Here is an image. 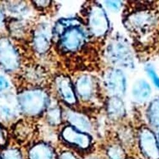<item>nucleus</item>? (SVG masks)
I'll list each match as a JSON object with an SVG mask.
<instances>
[{"label": "nucleus", "instance_id": "26", "mask_svg": "<svg viewBox=\"0 0 159 159\" xmlns=\"http://www.w3.org/2000/svg\"><path fill=\"white\" fill-rule=\"evenodd\" d=\"M5 142V136L2 129L0 128V145H4Z\"/></svg>", "mask_w": 159, "mask_h": 159}, {"label": "nucleus", "instance_id": "7", "mask_svg": "<svg viewBox=\"0 0 159 159\" xmlns=\"http://www.w3.org/2000/svg\"><path fill=\"white\" fill-rule=\"evenodd\" d=\"M0 65L9 71L16 70L19 65L17 51L11 42L6 38L0 39Z\"/></svg>", "mask_w": 159, "mask_h": 159}, {"label": "nucleus", "instance_id": "6", "mask_svg": "<svg viewBox=\"0 0 159 159\" xmlns=\"http://www.w3.org/2000/svg\"><path fill=\"white\" fill-rule=\"evenodd\" d=\"M85 40L84 31L79 25H75L66 29L61 34L60 44L66 51L74 52L83 45Z\"/></svg>", "mask_w": 159, "mask_h": 159}, {"label": "nucleus", "instance_id": "5", "mask_svg": "<svg viewBox=\"0 0 159 159\" xmlns=\"http://www.w3.org/2000/svg\"><path fill=\"white\" fill-rule=\"evenodd\" d=\"M88 25L91 33L96 37H103L108 31V19L100 5L94 4L91 7L88 14Z\"/></svg>", "mask_w": 159, "mask_h": 159}, {"label": "nucleus", "instance_id": "3", "mask_svg": "<svg viewBox=\"0 0 159 159\" xmlns=\"http://www.w3.org/2000/svg\"><path fill=\"white\" fill-rule=\"evenodd\" d=\"M156 16L149 10H139L130 14L125 20V26L135 32H146L156 23Z\"/></svg>", "mask_w": 159, "mask_h": 159}, {"label": "nucleus", "instance_id": "8", "mask_svg": "<svg viewBox=\"0 0 159 159\" xmlns=\"http://www.w3.org/2000/svg\"><path fill=\"white\" fill-rule=\"evenodd\" d=\"M139 145L143 154L148 159H159L158 141L148 128H143L139 133Z\"/></svg>", "mask_w": 159, "mask_h": 159}, {"label": "nucleus", "instance_id": "24", "mask_svg": "<svg viewBox=\"0 0 159 159\" xmlns=\"http://www.w3.org/2000/svg\"><path fill=\"white\" fill-rule=\"evenodd\" d=\"M60 159H78V158L71 153L66 152L63 153L61 155Z\"/></svg>", "mask_w": 159, "mask_h": 159}, {"label": "nucleus", "instance_id": "27", "mask_svg": "<svg viewBox=\"0 0 159 159\" xmlns=\"http://www.w3.org/2000/svg\"><path fill=\"white\" fill-rule=\"evenodd\" d=\"M2 23H3V16L1 13V12L0 11V28L2 25Z\"/></svg>", "mask_w": 159, "mask_h": 159}, {"label": "nucleus", "instance_id": "20", "mask_svg": "<svg viewBox=\"0 0 159 159\" xmlns=\"http://www.w3.org/2000/svg\"><path fill=\"white\" fill-rule=\"evenodd\" d=\"M2 159H22L19 151L15 148H8L2 153Z\"/></svg>", "mask_w": 159, "mask_h": 159}, {"label": "nucleus", "instance_id": "25", "mask_svg": "<svg viewBox=\"0 0 159 159\" xmlns=\"http://www.w3.org/2000/svg\"><path fill=\"white\" fill-rule=\"evenodd\" d=\"M35 4H37V6H39L40 7H45L46 6H47L48 4H50V1H35L34 2Z\"/></svg>", "mask_w": 159, "mask_h": 159}, {"label": "nucleus", "instance_id": "15", "mask_svg": "<svg viewBox=\"0 0 159 159\" xmlns=\"http://www.w3.org/2000/svg\"><path fill=\"white\" fill-rule=\"evenodd\" d=\"M107 112L113 119H120L125 115V108L120 98L111 96L107 102Z\"/></svg>", "mask_w": 159, "mask_h": 159}, {"label": "nucleus", "instance_id": "21", "mask_svg": "<svg viewBox=\"0 0 159 159\" xmlns=\"http://www.w3.org/2000/svg\"><path fill=\"white\" fill-rule=\"evenodd\" d=\"M146 71L153 84L159 89V76L153 67L152 65H148L146 67Z\"/></svg>", "mask_w": 159, "mask_h": 159}, {"label": "nucleus", "instance_id": "10", "mask_svg": "<svg viewBox=\"0 0 159 159\" xmlns=\"http://www.w3.org/2000/svg\"><path fill=\"white\" fill-rule=\"evenodd\" d=\"M51 30L48 25H40L35 30L34 37V45L39 53L45 52L50 47Z\"/></svg>", "mask_w": 159, "mask_h": 159}, {"label": "nucleus", "instance_id": "13", "mask_svg": "<svg viewBox=\"0 0 159 159\" xmlns=\"http://www.w3.org/2000/svg\"><path fill=\"white\" fill-rule=\"evenodd\" d=\"M152 89L150 84L144 80H137L132 88V96L137 102H146L150 97Z\"/></svg>", "mask_w": 159, "mask_h": 159}, {"label": "nucleus", "instance_id": "18", "mask_svg": "<svg viewBox=\"0 0 159 159\" xmlns=\"http://www.w3.org/2000/svg\"><path fill=\"white\" fill-rule=\"evenodd\" d=\"M108 155L110 159H124L122 149L117 145H112L108 149Z\"/></svg>", "mask_w": 159, "mask_h": 159}, {"label": "nucleus", "instance_id": "22", "mask_svg": "<svg viewBox=\"0 0 159 159\" xmlns=\"http://www.w3.org/2000/svg\"><path fill=\"white\" fill-rule=\"evenodd\" d=\"M106 6L112 11H117L122 6V1H107L105 2Z\"/></svg>", "mask_w": 159, "mask_h": 159}, {"label": "nucleus", "instance_id": "16", "mask_svg": "<svg viewBox=\"0 0 159 159\" xmlns=\"http://www.w3.org/2000/svg\"><path fill=\"white\" fill-rule=\"evenodd\" d=\"M30 159H56L53 150L45 143H38L29 151Z\"/></svg>", "mask_w": 159, "mask_h": 159}, {"label": "nucleus", "instance_id": "11", "mask_svg": "<svg viewBox=\"0 0 159 159\" xmlns=\"http://www.w3.org/2000/svg\"><path fill=\"white\" fill-rule=\"evenodd\" d=\"M75 89L82 99H90L94 94L95 83L93 78L88 75L80 76L76 80Z\"/></svg>", "mask_w": 159, "mask_h": 159}, {"label": "nucleus", "instance_id": "1", "mask_svg": "<svg viewBox=\"0 0 159 159\" xmlns=\"http://www.w3.org/2000/svg\"><path fill=\"white\" fill-rule=\"evenodd\" d=\"M107 59L116 66L132 68L134 59L131 48L125 39L116 37L111 40L106 50Z\"/></svg>", "mask_w": 159, "mask_h": 159}, {"label": "nucleus", "instance_id": "23", "mask_svg": "<svg viewBox=\"0 0 159 159\" xmlns=\"http://www.w3.org/2000/svg\"><path fill=\"white\" fill-rule=\"evenodd\" d=\"M9 86L8 81L2 76H0V91L7 88Z\"/></svg>", "mask_w": 159, "mask_h": 159}, {"label": "nucleus", "instance_id": "17", "mask_svg": "<svg viewBox=\"0 0 159 159\" xmlns=\"http://www.w3.org/2000/svg\"><path fill=\"white\" fill-rule=\"evenodd\" d=\"M148 117L154 127H159V98L153 100L148 109Z\"/></svg>", "mask_w": 159, "mask_h": 159}, {"label": "nucleus", "instance_id": "2", "mask_svg": "<svg viewBox=\"0 0 159 159\" xmlns=\"http://www.w3.org/2000/svg\"><path fill=\"white\" fill-rule=\"evenodd\" d=\"M47 96L44 91L40 89L27 90L19 96V104L20 109L29 116L40 114L47 103Z\"/></svg>", "mask_w": 159, "mask_h": 159}, {"label": "nucleus", "instance_id": "19", "mask_svg": "<svg viewBox=\"0 0 159 159\" xmlns=\"http://www.w3.org/2000/svg\"><path fill=\"white\" fill-rule=\"evenodd\" d=\"M48 119L53 125L58 124L61 120V114L59 109L57 107L50 109L48 112Z\"/></svg>", "mask_w": 159, "mask_h": 159}, {"label": "nucleus", "instance_id": "28", "mask_svg": "<svg viewBox=\"0 0 159 159\" xmlns=\"http://www.w3.org/2000/svg\"><path fill=\"white\" fill-rule=\"evenodd\" d=\"M158 146H159V136H158Z\"/></svg>", "mask_w": 159, "mask_h": 159}, {"label": "nucleus", "instance_id": "9", "mask_svg": "<svg viewBox=\"0 0 159 159\" xmlns=\"http://www.w3.org/2000/svg\"><path fill=\"white\" fill-rule=\"evenodd\" d=\"M61 135L66 142L83 149L88 148L91 143V139L88 135L72 126L65 127L62 130Z\"/></svg>", "mask_w": 159, "mask_h": 159}, {"label": "nucleus", "instance_id": "4", "mask_svg": "<svg viewBox=\"0 0 159 159\" xmlns=\"http://www.w3.org/2000/svg\"><path fill=\"white\" fill-rule=\"evenodd\" d=\"M104 86L111 96L122 97L126 91V78L122 70L117 68L107 70L104 76Z\"/></svg>", "mask_w": 159, "mask_h": 159}, {"label": "nucleus", "instance_id": "14", "mask_svg": "<svg viewBox=\"0 0 159 159\" xmlns=\"http://www.w3.org/2000/svg\"><path fill=\"white\" fill-rule=\"evenodd\" d=\"M66 117L72 127L82 132L91 130V124L85 116L76 112L68 111L66 113Z\"/></svg>", "mask_w": 159, "mask_h": 159}, {"label": "nucleus", "instance_id": "12", "mask_svg": "<svg viewBox=\"0 0 159 159\" xmlns=\"http://www.w3.org/2000/svg\"><path fill=\"white\" fill-rule=\"evenodd\" d=\"M57 85L59 93L63 99L68 104H73L76 98L70 80L66 76H60L57 79Z\"/></svg>", "mask_w": 159, "mask_h": 159}]
</instances>
